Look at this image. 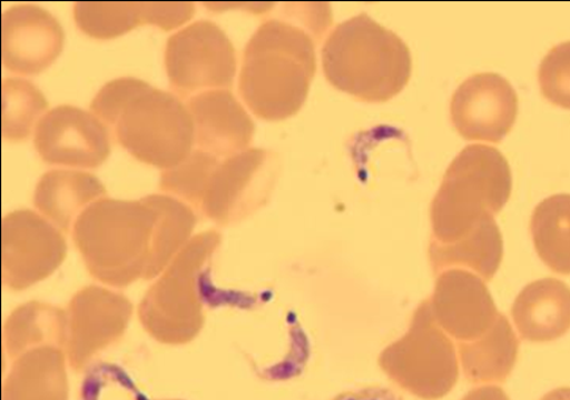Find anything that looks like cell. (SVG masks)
Instances as JSON below:
<instances>
[{"label": "cell", "mask_w": 570, "mask_h": 400, "mask_svg": "<svg viewBox=\"0 0 570 400\" xmlns=\"http://www.w3.org/2000/svg\"><path fill=\"white\" fill-rule=\"evenodd\" d=\"M197 219L175 197L102 198L72 228L76 247L94 279L112 288L154 280L191 240Z\"/></svg>", "instance_id": "obj_1"}, {"label": "cell", "mask_w": 570, "mask_h": 400, "mask_svg": "<svg viewBox=\"0 0 570 400\" xmlns=\"http://www.w3.org/2000/svg\"><path fill=\"white\" fill-rule=\"evenodd\" d=\"M315 36L284 19H269L252 36L239 91L255 117L281 121L302 109L317 69Z\"/></svg>", "instance_id": "obj_2"}, {"label": "cell", "mask_w": 570, "mask_h": 400, "mask_svg": "<svg viewBox=\"0 0 570 400\" xmlns=\"http://www.w3.org/2000/svg\"><path fill=\"white\" fill-rule=\"evenodd\" d=\"M322 67L337 90L366 102H385L410 82L412 54L401 37L361 13L331 31Z\"/></svg>", "instance_id": "obj_3"}, {"label": "cell", "mask_w": 570, "mask_h": 400, "mask_svg": "<svg viewBox=\"0 0 570 400\" xmlns=\"http://www.w3.org/2000/svg\"><path fill=\"white\" fill-rule=\"evenodd\" d=\"M218 242L220 236L214 231L194 236L142 298L139 320L160 344H188L203 329L199 291L203 289L205 266Z\"/></svg>", "instance_id": "obj_4"}, {"label": "cell", "mask_w": 570, "mask_h": 400, "mask_svg": "<svg viewBox=\"0 0 570 400\" xmlns=\"http://www.w3.org/2000/svg\"><path fill=\"white\" fill-rule=\"evenodd\" d=\"M512 187L505 157L488 146L465 147L446 170L435 199L436 232L454 241L480 226L507 204Z\"/></svg>", "instance_id": "obj_5"}, {"label": "cell", "mask_w": 570, "mask_h": 400, "mask_svg": "<svg viewBox=\"0 0 570 400\" xmlns=\"http://www.w3.org/2000/svg\"><path fill=\"white\" fill-rule=\"evenodd\" d=\"M111 128L132 157L164 170L183 163L194 151L195 127L187 107L175 94L145 81Z\"/></svg>", "instance_id": "obj_6"}, {"label": "cell", "mask_w": 570, "mask_h": 400, "mask_svg": "<svg viewBox=\"0 0 570 400\" xmlns=\"http://www.w3.org/2000/svg\"><path fill=\"white\" fill-rule=\"evenodd\" d=\"M165 64L169 83L183 97L230 89L236 53L229 37L210 21H198L169 38Z\"/></svg>", "instance_id": "obj_7"}, {"label": "cell", "mask_w": 570, "mask_h": 400, "mask_svg": "<svg viewBox=\"0 0 570 400\" xmlns=\"http://www.w3.org/2000/svg\"><path fill=\"white\" fill-rule=\"evenodd\" d=\"M68 253L65 237L49 219L30 209L7 214L2 222V278L22 291L50 278Z\"/></svg>", "instance_id": "obj_8"}, {"label": "cell", "mask_w": 570, "mask_h": 400, "mask_svg": "<svg viewBox=\"0 0 570 400\" xmlns=\"http://www.w3.org/2000/svg\"><path fill=\"white\" fill-rule=\"evenodd\" d=\"M65 356L80 371L104 349L125 336L132 304L125 294L101 286H88L73 294L68 310Z\"/></svg>", "instance_id": "obj_9"}, {"label": "cell", "mask_w": 570, "mask_h": 400, "mask_svg": "<svg viewBox=\"0 0 570 400\" xmlns=\"http://www.w3.org/2000/svg\"><path fill=\"white\" fill-rule=\"evenodd\" d=\"M35 147L46 163L91 169L108 159L110 137L94 113L63 104L38 121Z\"/></svg>", "instance_id": "obj_10"}, {"label": "cell", "mask_w": 570, "mask_h": 400, "mask_svg": "<svg viewBox=\"0 0 570 400\" xmlns=\"http://www.w3.org/2000/svg\"><path fill=\"white\" fill-rule=\"evenodd\" d=\"M517 117V91L498 73L473 74L453 93L451 119L464 139L500 142Z\"/></svg>", "instance_id": "obj_11"}, {"label": "cell", "mask_w": 570, "mask_h": 400, "mask_svg": "<svg viewBox=\"0 0 570 400\" xmlns=\"http://www.w3.org/2000/svg\"><path fill=\"white\" fill-rule=\"evenodd\" d=\"M63 43L61 24L41 7L18 4L2 16V59L8 71L41 73L60 56Z\"/></svg>", "instance_id": "obj_12"}, {"label": "cell", "mask_w": 570, "mask_h": 400, "mask_svg": "<svg viewBox=\"0 0 570 400\" xmlns=\"http://www.w3.org/2000/svg\"><path fill=\"white\" fill-rule=\"evenodd\" d=\"M187 109L199 150L217 158H229L249 149L254 122L229 90L198 92L189 99Z\"/></svg>", "instance_id": "obj_13"}, {"label": "cell", "mask_w": 570, "mask_h": 400, "mask_svg": "<svg viewBox=\"0 0 570 400\" xmlns=\"http://www.w3.org/2000/svg\"><path fill=\"white\" fill-rule=\"evenodd\" d=\"M277 167L274 152L249 148L220 161L208 183L202 211L217 223H227L244 211L254 188L269 182Z\"/></svg>", "instance_id": "obj_14"}, {"label": "cell", "mask_w": 570, "mask_h": 400, "mask_svg": "<svg viewBox=\"0 0 570 400\" xmlns=\"http://www.w3.org/2000/svg\"><path fill=\"white\" fill-rule=\"evenodd\" d=\"M512 318L527 341L562 338L570 330V289L557 279L531 282L515 300Z\"/></svg>", "instance_id": "obj_15"}, {"label": "cell", "mask_w": 570, "mask_h": 400, "mask_svg": "<svg viewBox=\"0 0 570 400\" xmlns=\"http://www.w3.org/2000/svg\"><path fill=\"white\" fill-rule=\"evenodd\" d=\"M106 194L107 189L92 174L78 170H51L38 182L33 203L59 230L70 232L85 209Z\"/></svg>", "instance_id": "obj_16"}, {"label": "cell", "mask_w": 570, "mask_h": 400, "mask_svg": "<svg viewBox=\"0 0 570 400\" xmlns=\"http://www.w3.org/2000/svg\"><path fill=\"white\" fill-rule=\"evenodd\" d=\"M65 351L41 347L13 360L2 400H69Z\"/></svg>", "instance_id": "obj_17"}, {"label": "cell", "mask_w": 570, "mask_h": 400, "mask_svg": "<svg viewBox=\"0 0 570 400\" xmlns=\"http://www.w3.org/2000/svg\"><path fill=\"white\" fill-rule=\"evenodd\" d=\"M68 336V312L53 304L27 302L16 309L4 323V342L13 360L36 348L63 350Z\"/></svg>", "instance_id": "obj_18"}, {"label": "cell", "mask_w": 570, "mask_h": 400, "mask_svg": "<svg viewBox=\"0 0 570 400\" xmlns=\"http://www.w3.org/2000/svg\"><path fill=\"white\" fill-rule=\"evenodd\" d=\"M531 236L541 260L560 274H570V194H556L537 206Z\"/></svg>", "instance_id": "obj_19"}, {"label": "cell", "mask_w": 570, "mask_h": 400, "mask_svg": "<svg viewBox=\"0 0 570 400\" xmlns=\"http://www.w3.org/2000/svg\"><path fill=\"white\" fill-rule=\"evenodd\" d=\"M518 351L515 332L501 317L495 332L487 341L463 351L465 374L474 382H503L515 367Z\"/></svg>", "instance_id": "obj_20"}, {"label": "cell", "mask_w": 570, "mask_h": 400, "mask_svg": "<svg viewBox=\"0 0 570 400\" xmlns=\"http://www.w3.org/2000/svg\"><path fill=\"white\" fill-rule=\"evenodd\" d=\"M73 17L80 30L97 40H111L146 24L142 2H79Z\"/></svg>", "instance_id": "obj_21"}, {"label": "cell", "mask_w": 570, "mask_h": 400, "mask_svg": "<svg viewBox=\"0 0 570 400\" xmlns=\"http://www.w3.org/2000/svg\"><path fill=\"white\" fill-rule=\"evenodd\" d=\"M458 241V243L436 247V260L441 264L468 263L484 278L491 279L502 259L501 234L493 219H487L470 234L459 238Z\"/></svg>", "instance_id": "obj_22"}, {"label": "cell", "mask_w": 570, "mask_h": 400, "mask_svg": "<svg viewBox=\"0 0 570 400\" xmlns=\"http://www.w3.org/2000/svg\"><path fill=\"white\" fill-rule=\"evenodd\" d=\"M2 98L3 138L11 141L27 139L49 107L43 93L26 80L7 79L3 81Z\"/></svg>", "instance_id": "obj_23"}, {"label": "cell", "mask_w": 570, "mask_h": 400, "mask_svg": "<svg viewBox=\"0 0 570 400\" xmlns=\"http://www.w3.org/2000/svg\"><path fill=\"white\" fill-rule=\"evenodd\" d=\"M218 164L220 160L210 152L194 150L183 163L164 170L160 176V189L170 197L175 196L199 208Z\"/></svg>", "instance_id": "obj_24"}, {"label": "cell", "mask_w": 570, "mask_h": 400, "mask_svg": "<svg viewBox=\"0 0 570 400\" xmlns=\"http://www.w3.org/2000/svg\"><path fill=\"white\" fill-rule=\"evenodd\" d=\"M544 97L560 108L570 109V41L554 47L539 69Z\"/></svg>", "instance_id": "obj_25"}, {"label": "cell", "mask_w": 570, "mask_h": 400, "mask_svg": "<svg viewBox=\"0 0 570 400\" xmlns=\"http://www.w3.org/2000/svg\"><path fill=\"white\" fill-rule=\"evenodd\" d=\"M141 80L125 78L110 81L98 92L97 97L91 102V111L95 117H98L104 123L112 127L119 111L132 97Z\"/></svg>", "instance_id": "obj_26"}, {"label": "cell", "mask_w": 570, "mask_h": 400, "mask_svg": "<svg viewBox=\"0 0 570 400\" xmlns=\"http://www.w3.org/2000/svg\"><path fill=\"white\" fill-rule=\"evenodd\" d=\"M145 6L146 24H154L161 30L170 31L185 24L195 14V4L193 3H150L142 2Z\"/></svg>", "instance_id": "obj_27"}, {"label": "cell", "mask_w": 570, "mask_h": 400, "mask_svg": "<svg viewBox=\"0 0 570 400\" xmlns=\"http://www.w3.org/2000/svg\"><path fill=\"white\" fill-rule=\"evenodd\" d=\"M331 400H404L395 390L385 387H365L347 390Z\"/></svg>", "instance_id": "obj_28"}, {"label": "cell", "mask_w": 570, "mask_h": 400, "mask_svg": "<svg viewBox=\"0 0 570 400\" xmlns=\"http://www.w3.org/2000/svg\"><path fill=\"white\" fill-rule=\"evenodd\" d=\"M463 400H510L505 392L498 387H488L474 390Z\"/></svg>", "instance_id": "obj_29"}, {"label": "cell", "mask_w": 570, "mask_h": 400, "mask_svg": "<svg viewBox=\"0 0 570 400\" xmlns=\"http://www.w3.org/2000/svg\"><path fill=\"white\" fill-rule=\"evenodd\" d=\"M541 400H570V388L554 389Z\"/></svg>", "instance_id": "obj_30"}, {"label": "cell", "mask_w": 570, "mask_h": 400, "mask_svg": "<svg viewBox=\"0 0 570 400\" xmlns=\"http://www.w3.org/2000/svg\"><path fill=\"white\" fill-rule=\"evenodd\" d=\"M141 400H145V399H141ZM165 400H180V399H165Z\"/></svg>", "instance_id": "obj_31"}]
</instances>
